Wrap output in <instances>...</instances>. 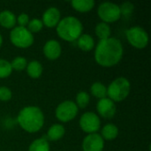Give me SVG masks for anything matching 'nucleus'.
Returning a JSON list of instances; mask_svg holds the SVG:
<instances>
[{"label": "nucleus", "instance_id": "12", "mask_svg": "<svg viewBox=\"0 0 151 151\" xmlns=\"http://www.w3.org/2000/svg\"><path fill=\"white\" fill-rule=\"evenodd\" d=\"M60 18V11L57 7H50L43 12L42 21L43 26L52 28L58 26V22L61 19Z\"/></svg>", "mask_w": 151, "mask_h": 151}, {"label": "nucleus", "instance_id": "24", "mask_svg": "<svg viewBox=\"0 0 151 151\" xmlns=\"http://www.w3.org/2000/svg\"><path fill=\"white\" fill-rule=\"evenodd\" d=\"M12 73L11 63L5 59L0 58V79H5L9 77Z\"/></svg>", "mask_w": 151, "mask_h": 151}, {"label": "nucleus", "instance_id": "19", "mask_svg": "<svg viewBox=\"0 0 151 151\" xmlns=\"http://www.w3.org/2000/svg\"><path fill=\"white\" fill-rule=\"evenodd\" d=\"M104 140L112 141L116 139L119 135V128L114 124H107L102 129V134H100Z\"/></svg>", "mask_w": 151, "mask_h": 151}, {"label": "nucleus", "instance_id": "23", "mask_svg": "<svg viewBox=\"0 0 151 151\" xmlns=\"http://www.w3.org/2000/svg\"><path fill=\"white\" fill-rule=\"evenodd\" d=\"M89 102H90V96L87 92L81 91L77 94L75 104L77 105L78 108H81V109L86 108L88 105Z\"/></svg>", "mask_w": 151, "mask_h": 151}, {"label": "nucleus", "instance_id": "3", "mask_svg": "<svg viewBox=\"0 0 151 151\" xmlns=\"http://www.w3.org/2000/svg\"><path fill=\"white\" fill-rule=\"evenodd\" d=\"M58 35L64 41L74 42L82 35L83 26L79 19L73 16L65 17L56 27Z\"/></svg>", "mask_w": 151, "mask_h": 151}, {"label": "nucleus", "instance_id": "21", "mask_svg": "<svg viewBox=\"0 0 151 151\" xmlns=\"http://www.w3.org/2000/svg\"><path fill=\"white\" fill-rule=\"evenodd\" d=\"M95 32L96 36L101 40H105L111 37V27L109 24L104 23V22H100L96 25L95 28Z\"/></svg>", "mask_w": 151, "mask_h": 151}, {"label": "nucleus", "instance_id": "9", "mask_svg": "<svg viewBox=\"0 0 151 151\" xmlns=\"http://www.w3.org/2000/svg\"><path fill=\"white\" fill-rule=\"evenodd\" d=\"M80 127L81 130L88 134L96 133L101 127L99 117L92 111H88L82 114L80 119Z\"/></svg>", "mask_w": 151, "mask_h": 151}, {"label": "nucleus", "instance_id": "27", "mask_svg": "<svg viewBox=\"0 0 151 151\" xmlns=\"http://www.w3.org/2000/svg\"><path fill=\"white\" fill-rule=\"evenodd\" d=\"M119 9H120L121 16L128 17L133 13V12L134 10V4L132 3L126 2V3H123L121 4V6H119Z\"/></svg>", "mask_w": 151, "mask_h": 151}, {"label": "nucleus", "instance_id": "16", "mask_svg": "<svg viewBox=\"0 0 151 151\" xmlns=\"http://www.w3.org/2000/svg\"><path fill=\"white\" fill-rule=\"evenodd\" d=\"M77 45L81 50L88 52V51H90V50H92L94 49V47H95V40L90 35L83 34L78 38Z\"/></svg>", "mask_w": 151, "mask_h": 151}, {"label": "nucleus", "instance_id": "18", "mask_svg": "<svg viewBox=\"0 0 151 151\" xmlns=\"http://www.w3.org/2000/svg\"><path fill=\"white\" fill-rule=\"evenodd\" d=\"M26 69H27V73L28 76L32 79L40 78L41 75L42 74V71H43L42 64L37 60H33V61H30L29 63H27Z\"/></svg>", "mask_w": 151, "mask_h": 151}, {"label": "nucleus", "instance_id": "8", "mask_svg": "<svg viewBox=\"0 0 151 151\" xmlns=\"http://www.w3.org/2000/svg\"><path fill=\"white\" fill-rule=\"evenodd\" d=\"M78 111L79 108L77 107L75 103L68 100V101L62 102L58 105V107L56 108L55 115L59 121L63 123H66V122H70L77 116Z\"/></svg>", "mask_w": 151, "mask_h": 151}, {"label": "nucleus", "instance_id": "26", "mask_svg": "<svg viewBox=\"0 0 151 151\" xmlns=\"http://www.w3.org/2000/svg\"><path fill=\"white\" fill-rule=\"evenodd\" d=\"M27 29L29 32H31L32 34L33 33H38L40 32L42 27H43V24H42V19H32L31 20H29L27 26Z\"/></svg>", "mask_w": 151, "mask_h": 151}, {"label": "nucleus", "instance_id": "1", "mask_svg": "<svg viewBox=\"0 0 151 151\" xmlns=\"http://www.w3.org/2000/svg\"><path fill=\"white\" fill-rule=\"evenodd\" d=\"M123 53L121 42L115 37H110L99 41L95 50V59L103 67H112L120 62Z\"/></svg>", "mask_w": 151, "mask_h": 151}, {"label": "nucleus", "instance_id": "22", "mask_svg": "<svg viewBox=\"0 0 151 151\" xmlns=\"http://www.w3.org/2000/svg\"><path fill=\"white\" fill-rule=\"evenodd\" d=\"M90 92L92 96L100 99L107 97V88L102 82H94L91 85Z\"/></svg>", "mask_w": 151, "mask_h": 151}, {"label": "nucleus", "instance_id": "30", "mask_svg": "<svg viewBox=\"0 0 151 151\" xmlns=\"http://www.w3.org/2000/svg\"><path fill=\"white\" fill-rule=\"evenodd\" d=\"M2 44H3V37H2V35H1V34H0V48H1V46H2Z\"/></svg>", "mask_w": 151, "mask_h": 151}, {"label": "nucleus", "instance_id": "14", "mask_svg": "<svg viewBox=\"0 0 151 151\" xmlns=\"http://www.w3.org/2000/svg\"><path fill=\"white\" fill-rule=\"evenodd\" d=\"M17 23L16 16L10 11H3L0 12V25L6 29H12Z\"/></svg>", "mask_w": 151, "mask_h": 151}, {"label": "nucleus", "instance_id": "5", "mask_svg": "<svg viewBox=\"0 0 151 151\" xmlns=\"http://www.w3.org/2000/svg\"><path fill=\"white\" fill-rule=\"evenodd\" d=\"M10 40L15 47L26 49L33 45L35 38L33 34L29 32L27 27L18 26L11 30Z\"/></svg>", "mask_w": 151, "mask_h": 151}, {"label": "nucleus", "instance_id": "6", "mask_svg": "<svg viewBox=\"0 0 151 151\" xmlns=\"http://www.w3.org/2000/svg\"><path fill=\"white\" fill-rule=\"evenodd\" d=\"M127 42L134 48L142 50L149 43V35L144 28L139 26L132 27L126 31Z\"/></svg>", "mask_w": 151, "mask_h": 151}, {"label": "nucleus", "instance_id": "7", "mask_svg": "<svg viewBox=\"0 0 151 151\" xmlns=\"http://www.w3.org/2000/svg\"><path fill=\"white\" fill-rule=\"evenodd\" d=\"M97 14L102 22L107 24L114 23L121 18L119 6L111 2L102 3L97 9Z\"/></svg>", "mask_w": 151, "mask_h": 151}, {"label": "nucleus", "instance_id": "11", "mask_svg": "<svg viewBox=\"0 0 151 151\" xmlns=\"http://www.w3.org/2000/svg\"><path fill=\"white\" fill-rule=\"evenodd\" d=\"M96 110L100 116L104 119H111L116 113L115 103L108 97L100 99L96 104Z\"/></svg>", "mask_w": 151, "mask_h": 151}, {"label": "nucleus", "instance_id": "2", "mask_svg": "<svg viewBox=\"0 0 151 151\" xmlns=\"http://www.w3.org/2000/svg\"><path fill=\"white\" fill-rule=\"evenodd\" d=\"M19 127L27 133H36L42 129L44 124V115L42 110L36 106L24 107L17 117Z\"/></svg>", "mask_w": 151, "mask_h": 151}, {"label": "nucleus", "instance_id": "29", "mask_svg": "<svg viewBox=\"0 0 151 151\" xmlns=\"http://www.w3.org/2000/svg\"><path fill=\"white\" fill-rule=\"evenodd\" d=\"M17 23L19 24V27H26L29 22V16L27 13H20L17 18Z\"/></svg>", "mask_w": 151, "mask_h": 151}, {"label": "nucleus", "instance_id": "15", "mask_svg": "<svg viewBox=\"0 0 151 151\" xmlns=\"http://www.w3.org/2000/svg\"><path fill=\"white\" fill-rule=\"evenodd\" d=\"M65 129L64 126L60 124H54L49 128L47 132L46 139L51 142H56L60 140L65 135Z\"/></svg>", "mask_w": 151, "mask_h": 151}, {"label": "nucleus", "instance_id": "13", "mask_svg": "<svg viewBox=\"0 0 151 151\" xmlns=\"http://www.w3.org/2000/svg\"><path fill=\"white\" fill-rule=\"evenodd\" d=\"M44 56L50 60H56L61 56L62 48L57 40H49L45 42L42 49Z\"/></svg>", "mask_w": 151, "mask_h": 151}, {"label": "nucleus", "instance_id": "20", "mask_svg": "<svg viewBox=\"0 0 151 151\" xmlns=\"http://www.w3.org/2000/svg\"><path fill=\"white\" fill-rule=\"evenodd\" d=\"M28 151H50V143L45 137L35 139L29 145Z\"/></svg>", "mask_w": 151, "mask_h": 151}, {"label": "nucleus", "instance_id": "4", "mask_svg": "<svg viewBox=\"0 0 151 151\" xmlns=\"http://www.w3.org/2000/svg\"><path fill=\"white\" fill-rule=\"evenodd\" d=\"M130 89V81L125 77H119L107 88V96L108 98L112 100L114 103L122 102L128 96Z\"/></svg>", "mask_w": 151, "mask_h": 151}, {"label": "nucleus", "instance_id": "25", "mask_svg": "<svg viewBox=\"0 0 151 151\" xmlns=\"http://www.w3.org/2000/svg\"><path fill=\"white\" fill-rule=\"evenodd\" d=\"M27 65V61L23 57H17L11 62L12 69L18 72H21L24 69H26Z\"/></svg>", "mask_w": 151, "mask_h": 151}, {"label": "nucleus", "instance_id": "10", "mask_svg": "<svg viewBox=\"0 0 151 151\" xmlns=\"http://www.w3.org/2000/svg\"><path fill=\"white\" fill-rule=\"evenodd\" d=\"M104 148V140L99 134H88L82 142L83 151H103Z\"/></svg>", "mask_w": 151, "mask_h": 151}, {"label": "nucleus", "instance_id": "17", "mask_svg": "<svg viewBox=\"0 0 151 151\" xmlns=\"http://www.w3.org/2000/svg\"><path fill=\"white\" fill-rule=\"evenodd\" d=\"M72 7L79 12H90L95 6V1L93 0H73L71 1Z\"/></svg>", "mask_w": 151, "mask_h": 151}, {"label": "nucleus", "instance_id": "28", "mask_svg": "<svg viewBox=\"0 0 151 151\" xmlns=\"http://www.w3.org/2000/svg\"><path fill=\"white\" fill-rule=\"evenodd\" d=\"M12 90L7 87H0V101L8 102L12 99Z\"/></svg>", "mask_w": 151, "mask_h": 151}]
</instances>
